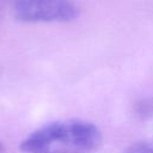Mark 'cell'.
Segmentation results:
<instances>
[{"mask_svg":"<svg viewBox=\"0 0 153 153\" xmlns=\"http://www.w3.org/2000/svg\"><path fill=\"white\" fill-rule=\"evenodd\" d=\"M102 143V131L85 120H60L47 123L22 142L24 153H94Z\"/></svg>","mask_w":153,"mask_h":153,"instance_id":"6da1fadb","label":"cell"},{"mask_svg":"<svg viewBox=\"0 0 153 153\" xmlns=\"http://www.w3.org/2000/svg\"><path fill=\"white\" fill-rule=\"evenodd\" d=\"M14 16L26 23L69 22L76 17V8L68 0H17Z\"/></svg>","mask_w":153,"mask_h":153,"instance_id":"7a4b0ae2","label":"cell"},{"mask_svg":"<svg viewBox=\"0 0 153 153\" xmlns=\"http://www.w3.org/2000/svg\"><path fill=\"white\" fill-rule=\"evenodd\" d=\"M134 112L141 120H153V96L137 100L134 105Z\"/></svg>","mask_w":153,"mask_h":153,"instance_id":"3957f363","label":"cell"},{"mask_svg":"<svg viewBox=\"0 0 153 153\" xmlns=\"http://www.w3.org/2000/svg\"><path fill=\"white\" fill-rule=\"evenodd\" d=\"M123 153H153V140H140L129 145Z\"/></svg>","mask_w":153,"mask_h":153,"instance_id":"277c9868","label":"cell"},{"mask_svg":"<svg viewBox=\"0 0 153 153\" xmlns=\"http://www.w3.org/2000/svg\"><path fill=\"white\" fill-rule=\"evenodd\" d=\"M5 1H6V0H0V13H1V11H2V8H4V5H5Z\"/></svg>","mask_w":153,"mask_h":153,"instance_id":"5b68a950","label":"cell"},{"mask_svg":"<svg viewBox=\"0 0 153 153\" xmlns=\"http://www.w3.org/2000/svg\"><path fill=\"white\" fill-rule=\"evenodd\" d=\"M2 149H4V147H2V143H1V142H0V153H1V152H2Z\"/></svg>","mask_w":153,"mask_h":153,"instance_id":"8992f818","label":"cell"}]
</instances>
